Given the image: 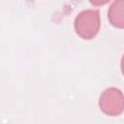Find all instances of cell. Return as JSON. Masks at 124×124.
<instances>
[{
    "label": "cell",
    "instance_id": "cell-1",
    "mask_svg": "<svg viewBox=\"0 0 124 124\" xmlns=\"http://www.w3.org/2000/svg\"><path fill=\"white\" fill-rule=\"evenodd\" d=\"M74 25L77 34L82 39L90 40L94 38L101 26L99 11L87 9L80 12L76 16Z\"/></svg>",
    "mask_w": 124,
    "mask_h": 124
},
{
    "label": "cell",
    "instance_id": "cell-2",
    "mask_svg": "<svg viewBox=\"0 0 124 124\" xmlns=\"http://www.w3.org/2000/svg\"><path fill=\"white\" fill-rule=\"evenodd\" d=\"M99 107L101 110L108 115H119L123 111L122 92L115 87L106 89L100 96Z\"/></svg>",
    "mask_w": 124,
    "mask_h": 124
},
{
    "label": "cell",
    "instance_id": "cell-3",
    "mask_svg": "<svg viewBox=\"0 0 124 124\" xmlns=\"http://www.w3.org/2000/svg\"><path fill=\"white\" fill-rule=\"evenodd\" d=\"M108 19L113 26L117 28L124 27V1L123 0L114 1L110 5L108 10Z\"/></svg>",
    "mask_w": 124,
    "mask_h": 124
}]
</instances>
